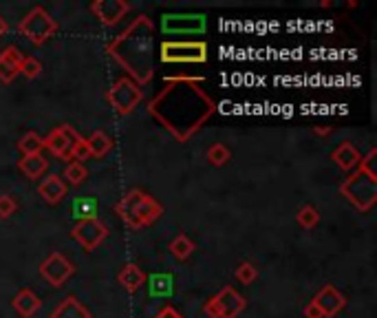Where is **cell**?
Wrapping results in <instances>:
<instances>
[{"label": "cell", "instance_id": "cell-1", "mask_svg": "<svg viewBox=\"0 0 377 318\" xmlns=\"http://www.w3.org/2000/svg\"><path fill=\"white\" fill-rule=\"evenodd\" d=\"M150 20L141 16L111 45V54L131 71V75L146 84L152 78V38Z\"/></svg>", "mask_w": 377, "mask_h": 318}, {"label": "cell", "instance_id": "cell-2", "mask_svg": "<svg viewBox=\"0 0 377 318\" xmlns=\"http://www.w3.org/2000/svg\"><path fill=\"white\" fill-rule=\"evenodd\" d=\"M117 212H120V217L131 228H141V225H150L159 217L161 206L150 195L141 193V190H131L117 203Z\"/></svg>", "mask_w": 377, "mask_h": 318}, {"label": "cell", "instance_id": "cell-3", "mask_svg": "<svg viewBox=\"0 0 377 318\" xmlns=\"http://www.w3.org/2000/svg\"><path fill=\"white\" fill-rule=\"evenodd\" d=\"M340 190H342V195L351 203H355L360 210H369L377 199V180H375V175L358 170L342 184Z\"/></svg>", "mask_w": 377, "mask_h": 318}, {"label": "cell", "instance_id": "cell-4", "mask_svg": "<svg viewBox=\"0 0 377 318\" xmlns=\"http://www.w3.org/2000/svg\"><path fill=\"white\" fill-rule=\"evenodd\" d=\"M56 29L58 27L54 18H51L42 7H33L20 22V31L27 35L33 45H42L45 40H49V38L56 33Z\"/></svg>", "mask_w": 377, "mask_h": 318}, {"label": "cell", "instance_id": "cell-5", "mask_svg": "<svg viewBox=\"0 0 377 318\" xmlns=\"http://www.w3.org/2000/svg\"><path fill=\"white\" fill-rule=\"evenodd\" d=\"M161 60L181 65V62H205L207 47L205 42H163L161 45Z\"/></svg>", "mask_w": 377, "mask_h": 318}, {"label": "cell", "instance_id": "cell-6", "mask_svg": "<svg viewBox=\"0 0 377 318\" xmlns=\"http://www.w3.org/2000/svg\"><path fill=\"white\" fill-rule=\"evenodd\" d=\"M245 310V299L234 287H223L220 294L207 301L205 312L212 318H236Z\"/></svg>", "mask_w": 377, "mask_h": 318}, {"label": "cell", "instance_id": "cell-7", "mask_svg": "<svg viewBox=\"0 0 377 318\" xmlns=\"http://www.w3.org/2000/svg\"><path fill=\"white\" fill-rule=\"evenodd\" d=\"M161 29L166 35H194L205 31L203 14H166L161 18Z\"/></svg>", "mask_w": 377, "mask_h": 318}, {"label": "cell", "instance_id": "cell-8", "mask_svg": "<svg viewBox=\"0 0 377 318\" xmlns=\"http://www.w3.org/2000/svg\"><path fill=\"white\" fill-rule=\"evenodd\" d=\"M109 100L117 113L128 116V113L141 102V91L131 78H122V80H117V84L109 91Z\"/></svg>", "mask_w": 377, "mask_h": 318}, {"label": "cell", "instance_id": "cell-9", "mask_svg": "<svg viewBox=\"0 0 377 318\" xmlns=\"http://www.w3.org/2000/svg\"><path fill=\"white\" fill-rule=\"evenodd\" d=\"M342 308H344V296L333 285H327L314 301H311L305 314H307V318H331Z\"/></svg>", "mask_w": 377, "mask_h": 318}, {"label": "cell", "instance_id": "cell-10", "mask_svg": "<svg viewBox=\"0 0 377 318\" xmlns=\"http://www.w3.org/2000/svg\"><path fill=\"white\" fill-rule=\"evenodd\" d=\"M73 272H75L73 263H71L67 257H64V254H58V252L49 254L47 261L40 265V274H42L54 287L64 285V281H67V278H69Z\"/></svg>", "mask_w": 377, "mask_h": 318}, {"label": "cell", "instance_id": "cell-11", "mask_svg": "<svg viewBox=\"0 0 377 318\" xmlns=\"http://www.w3.org/2000/svg\"><path fill=\"white\" fill-rule=\"evenodd\" d=\"M80 137V133H75L71 126H60V129H54L49 135H47V139H42L45 142V146L54 152L56 157H60V159H71V148H73V142L75 139Z\"/></svg>", "mask_w": 377, "mask_h": 318}, {"label": "cell", "instance_id": "cell-12", "mask_svg": "<svg viewBox=\"0 0 377 318\" xmlns=\"http://www.w3.org/2000/svg\"><path fill=\"white\" fill-rule=\"evenodd\" d=\"M106 234H109L106 225H104L102 221H97V219L80 221V223L75 225V230H73V239H75L77 244H80L84 250H93V248H97Z\"/></svg>", "mask_w": 377, "mask_h": 318}, {"label": "cell", "instance_id": "cell-13", "mask_svg": "<svg viewBox=\"0 0 377 318\" xmlns=\"http://www.w3.org/2000/svg\"><path fill=\"white\" fill-rule=\"evenodd\" d=\"M90 11L104 22V24H115L128 11V5L122 0H99V3L90 5Z\"/></svg>", "mask_w": 377, "mask_h": 318}, {"label": "cell", "instance_id": "cell-14", "mask_svg": "<svg viewBox=\"0 0 377 318\" xmlns=\"http://www.w3.org/2000/svg\"><path fill=\"white\" fill-rule=\"evenodd\" d=\"M20 62L22 56L16 47H7L3 54H0V80L11 82L20 73Z\"/></svg>", "mask_w": 377, "mask_h": 318}, {"label": "cell", "instance_id": "cell-15", "mask_svg": "<svg viewBox=\"0 0 377 318\" xmlns=\"http://www.w3.org/2000/svg\"><path fill=\"white\" fill-rule=\"evenodd\" d=\"M148 292L154 299H168L175 292V276L170 272H157L148 276Z\"/></svg>", "mask_w": 377, "mask_h": 318}, {"label": "cell", "instance_id": "cell-16", "mask_svg": "<svg viewBox=\"0 0 377 318\" xmlns=\"http://www.w3.org/2000/svg\"><path fill=\"white\" fill-rule=\"evenodd\" d=\"M38 193H40L49 203H60L67 195V184L62 182L60 175H49L42 180V184L38 186Z\"/></svg>", "mask_w": 377, "mask_h": 318}, {"label": "cell", "instance_id": "cell-17", "mask_svg": "<svg viewBox=\"0 0 377 318\" xmlns=\"http://www.w3.org/2000/svg\"><path fill=\"white\" fill-rule=\"evenodd\" d=\"M40 299H38L31 289H20L14 299V308L22 318H31L38 310H40Z\"/></svg>", "mask_w": 377, "mask_h": 318}, {"label": "cell", "instance_id": "cell-18", "mask_svg": "<svg viewBox=\"0 0 377 318\" xmlns=\"http://www.w3.org/2000/svg\"><path fill=\"white\" fill-rule=\"evenodd\" d=\"M51 318H90V314H88V310L84 308L80 301L69 296V299H64V303H60L58 308L54 310Z\"/></svg>", "mask_w": 377, "mask_h": 318}, {"label": "cell", "instance_id": "cell-19", "mask_svg": "<svg viewBox=\"0 0 377 318\" xmlns=\"http://www.w3.org/2000/svg\"><path fill=\"white\" fill-rule=\"evenodd\" d=\"M120 283L133 294V292H137L141 285L146 283V276H144V272H141L135 263H128L126 268L120 272Z\"/></svg>", "mask_w": 377, "mask_h": 318}, {"label": "cell", "instance_id": "cell-20", "mask_svg": "<svg viewBox=\"0 0 377 318\" xmlns=\"http://www.w3.org/2000/svg\"><path fill=\"white\" fill-rule=\"evenodd\" d=\"M18 168L29 177V180H38L42 177V173L49 168V161L42 155H24V159H20Z\"/></svg>", "mask_w": 377, "mask_h": 318}, {"label": "cell", "instance_id": "cell-21", "mask_svg": "<svg viewBox=\"0 0 377 318\" xmlns=\"http://www.w3.org/2000/svg\"><path fill=\"white\" fill-rule=\"evenodd\" d=\"M73 217L80 221L97 219V199H93V197L73 199Z\"/></svg>", "mask_w": 377, "mask_h": 318}, {"label": "cell", "instance_id": "cell-22", "mask_svg": "<svg viewBox=\"0 0 377 318\" xmlns=\"http://www.w3.org/2000/svg\"><path fill=\"white\" fill-rule=\"evenodd\" d=\"M86 144H88V152L90 155H95V157H104L106 152L113 148V139L104 133V131H95L93 135H90L86 139Z\"/></svg>", "mask_w": 377, "mask_h": 318}, {"label": "cell", "instance_id": "cell-23", "mask_svg": "<svg viewBox=\"0 0 377 318\" xmlns=\"http://www.w3.org/2000/svg\"><path fill=\"white\" fill-rule=\"evenodd\" d=\"M333 161H335L342 170H348V168H353L355 164L360 161V155H358V150L351 146V144H342L340 148L333 152Z\"/></svg>", "mask_w": 377, "mask_h": 318}, {"label": "cell", "instance_id": "cell-24", "mask_svg": "<svg viewBox=\"0 0 377 318\" xmlns=\"http://www.w3.org/2000/svg\"><path fill=\"white\" fill-rule=\"evenodd\" d=\"M20 150L24 152V155H40V150L45 148V142L42 137H38V133H27L22 139H20Z\"/></svg>", "mask_w": 377, "mask_h": 318}, {"label": "cell", "instance_id": "cell-25", "mask_svg": "<svg viewBox=\"0 0 377 318\" xmlns=\"http://www.w3.org/2000/svg\"><path fill=\"white\" fill-rule=\"evenodd\" d=\"M192 250H194V244H192V241H190L186 234H179V237L173 241V244H170V252L175 254L177 259H181V261L188 259L190 254H192Z\"/></svg>", "mask_w": 377, "mask_h": 318}, {"label": "cell", "instance_id": "cell-26", "mask_svg": "<svg viewBox=\"0 0 377 318\" xmlns=\"http://www.w3.org/2000/svg\"><path fill=\"white\" fill-rule=\"evenodd\" d=\"M86 166L84 164H80V161H71L69 166H67V170H64V177H67V182L69 184H73V186H77V184H82L84 180H86Z\"/></svg>", "mask_w": 377, "mask_h": 318}, {"label": "cell", "instance_id": "cell-27", "mask_svg": "<svg viewBox=\"0 0 377 318\" xmlns=\"http://www.w3.org/2000/svg\"><path fill=\"white\" fill-rule=\"evenodd\" d=\"M207 159H210L214 166H220V164H225L230 159V150L225 144H214L210 150H207Z\"/></svg>", "mask_w": 377, "mask_h": 318}, {"label": "cell", "instance_id": "cell-28", "mask_svg": "<svg viewBox=\"0 0 377 318\" xmlns=\"http://www.w3.org/2000/svg\"><path fill=\"white\" fill-rule=\"evenodd\" d=\"M320 219V214L314 206H305L300 212H298V223H300L303 228H314Z\"/></svg>", "mask_w": 377, "mask_h": 318}, {"label": "cell", "instance_id": "cell-29", "mask_svg": "<svg viewBox=\"0 0 377 318\" xmlns=\"http://www.w3.org/2000/svg\"><path fill=\"white\" fill-rule=\"evenodd\" d=\"M86 157H90V152H88V144H86V139L80 135V137H77L75 142H73V148H71V159L82 164Z\"/></svg>", "mask_w": 377, "mask_h": 318}, {"label": "cell", "instance_id": "cell-30", "mask_svg": "<svg viewBox=\"0 0 377 318\" xmlns=\"http://www.w3.org/2000/svg\"><path fill=\"white\" fill-rule=\"evenodd\" d=\"M256 276H258V272H256L254 265H250V263H243L241 268L236 270V278H239L241 283H245V285L254 283V281H256Z\"/></svg>", "mask_w": 377, "mask_h": 318}, {"label": "cell", "instance_id": "cell-31", "mask_svg": "<svg viewBox=\"0 0 377 318\" xmlns=\"http://www.w3.org/2000/svg\"><path fill=\"white\" fill-rule=\"evenodd\" d=\"M42 71V67H40V62H38L35 58H22V62H20V73H24L27 78H35L38 73Z\"/></svg>", "mask_w": 377, "mask_h": 318}, {"label": "cell", "instance_id": "cell-32", "mask_svg": "<svg viewBox=\"0 0 377 318\" xmlns=\"http://www.w3.org/2000/svg\"><path fill=\"white\" fill-rule=\"evenodd\" d=\"M16 208H18V203H16V199H14V197H9V195H0V217H3V219L11 217V214L16 212Z\"/></svg>", "mask_w": 377, "mask_h": 318}, {"label": "cell", "instance_id": "cell-33", "mask_svg": "<svg viewBox=\"0 0 377 318\" xmlns=\"http://www.w3.org/2000/svg\"><path fill=\"white\" fill-rule=\"evenodd\" d=\"M154 318H184V316H181V314H179L177 310H173V308H163Z\"/></svg>", "mask_w": 377, "mask_h": 318}, {"label": "cell", "instance_id": "cell-34", "mask_svg": "<svg viewBox=\"0 0 377 318\" xmlns=\"http://www.w3.org/2000/svg\"><path fill=\"white\" fill-rule=\"evenodd\" d=\"M7 29H9V24H7V20H5V18H0V38H3V35L7 33Z\"/></svg>", "mask_w": 377, "mask_h": 318}]
</instances>
